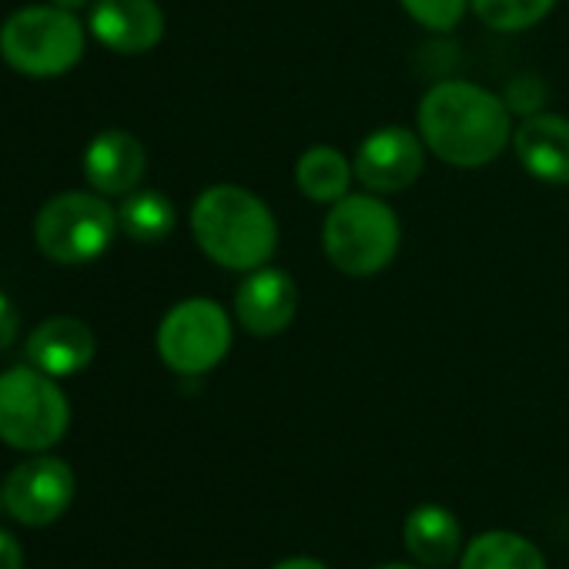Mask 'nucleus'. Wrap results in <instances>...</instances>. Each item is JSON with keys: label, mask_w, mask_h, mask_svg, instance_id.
<instances>
[{"label": "nucleus", "mask_w": 569, "mask_h": 569, "mask_svg": "<svg viewBox=\"0 0 569 569\" xmlns=\"http://www.w3.org/2000/svg\"><path fill=\"white\" fill-rule=\"evenodd\" d=\"M416 124L432 158L459 171L486 168L512 144L506 98L476 81L432 84L419 101Z\"/></svg>", "instance_id": "obj_1"}, {"label": "nucleus", "mask_w": 569, "mask_h": 569, "mask_svg": "<svg viewBox=\"0 0 569 569\" xmlns=\"http://www.w3.org/2000/svg\"><path fill=\"white\" fill-rule=\"evenodd\" d=\"M191 234L204 258L241 274L268 264L278 251L274 211L241 184H208L191 204Z\"/></svg>", "instance_id": "obj_2"}, {"label": "nucleus", "mask_w": 569, "mask_h": 569, "mask_svg": "<svg viewBox=\"0 0 569 569\" xmlns=\"http://www.w3.org/2000/svg\"><path fill=\"white\" fill-rule=\"evenodd\" d=\"M399 244L402 224L382 194L349 191L326 214L322 251L346 278H376L396 261Z\"/></svg>", "instance_id": "obj_3"}, {"label": "nucleus", "mask_w": 569, "mask_h": 569, "mask_svg": "<svg viewBox=\"0 0 569 569\" xmlns=\"http://www.w3.org/2000/svg\"><path fill=\"white\" fill-rule=\"evenodd\" d=\"M88 38L74 11L58 4H31L0 24V58L28 78H61L84 58Z\"/></svg>", "instance_id": "obj_4"}, {"label": "nucleus", "mask_w": 569, "mask_h": 569, "mask_svg": "<svg viewBox=\"0 0 569 569\" xmlns=\"http://www.w3.org/2000/svg\"><path fill=\"white\" fill-rule=\"evenodd\" d=\"M68 426L71 406L54 376L34 366L0 372V442L21 452H48Z\"/></svg>", "instance_id": "obj_5"}, {"label": "nucleus", "mask_w": 569, "mask_h": 569, "mask_svg": "<svg viewBox=\"0 0 569 569\" xmlns=\"http://www.w3.org/2000/svg\"><path fill=\"white\" fill-rule=\"evenodd\" d=\"M118 231V208L98 191L54 194L34 218V244L58 264H88L101 258Z\"/></svg>", "instance_id": "obj_6"}, {"label": "nucleus", "mask_w": 569, "mask_h": 569, "mask_svg": "<svg viewBox=\"0 0 569 569\" xmlns=\"http://www.w3.org/2000/svg\"><path fill=\"white\" fill-rule=\"evenodd\" d=\"M231 316L204 296L171 306L154 336L161 362L184 379H198L218 369L231 352Z\"/></svg>", "instance_id": "obj_7"}, {"label": "nucleus", "mask_w": 569, "mask_h": 569, "mask_svg": "<svg viewBox=\"0 0 569 569\" xmlns=\"http://www.w3.org/2000/svg\"><path fill=\"white\" fill-rule=\"evenodd\" d=\"M74 499V469L48 452H34L4 479V509L31 529L51 526Z\"/></svg>", "instance_id": "obj_8"}, {"label": "nucleus", "mask_w": 569, "mask_h": 569, "mask_svg": "<svg viewBox=\"0 0 569 569\" xmlns=\"http://www.w3.org/2000/svg\"><path fill=\"white\" fill-rule=\"evenodd\" d=\"M426 154L429 148L419 131H409L402 124L376 128L356 148V158H352L356 181L366 191L382 194V198L402 194L419 181L426 168Z\"/></svg>", "instance_id": "obj_9"}, {"label": "nucleus", "mask_w": 569, "mask_h": 569, "mask_svg": "<svg viewBox=\"0 0 569 569\" xmlns=\"http://www.w3.org/2000/svg\"><path fill=\"white\" fill-rule=\"evenodd\" d=\"M299 299V281L268 261L254 271H244L241 284L234 289V319L248 336L274 339L296 322Z\"/></svg>", "instance_id": "obj_10"}, {"label": "nucleus", "mask_w": 569, "mask_h": 569, "mask_svg": "<svg viewBox=\"0 0 569 569\" xmlns=\"http://www.w3.org/2000/svg\"><path fill=\"white\" fill-rule=\"evenodd\" d=\"M164 11L158 0H94L88 31L114 54H148L164 41Z\"/></svg>", "instance_id": "obj_11"}, {"label": "nucleus", "mask_w": 569, "mask_h": 569, "mask_svg": "<svg viewBox=\"0 0 569 569\" xmlns=\"http://www.w3.org/2000/svg\"><path fill=\"white\" fill-rule=\"evenodd\" d=\"M148 171V151L144 144L121 128L101 131L91 138L84 151V178L91 191L104 198H124L131 194Z\"/></svg>", "instance_id": "obj_12"}, {"label": "nucleus", "mask_w": 569, "mask_h": 569, "mask_svg": "<svg viewBox=\"0 0 569 569\" xmlns=\"http://www.w3.org/2000/svg\"><path fill=\"white\" fill-rule=\"evenodd\" d=\"M24 352L34 369H41L54 379H68V376L84 372L94 362L98 339L88 322H81L74 316H54L28 336Z\"/></svg>", "instance_id": "obj_13"}, {"label": "nucleus", "mask_w": 569, "mask_h": 569, "mask_svg": "<svg viewBox=\"0 0 569 569\" xmlns=\"http://www.w3.org/2000/svg\"><path fill=\"white\" fill-rule=\"evenodd\" d=\"M512 151L526 174L542 184H569V118L539 111L512 131Z\"/></svg>", "instance_id": "obj_14"}, {"label": "nucleus", "mask_w": 569, "mask_h": 569, "mask_svg": "<svg viewBox=\"0 0 569 569\" xmlns=\"http://www.w3.org/2000/svg\"><path fill=\"white\" fill-rule=\"evenodd\" d=\"M402 539H406L409 556L429 569L452 566L466 549L459 519L446 506H436V502H422L406 516Z\"/></svg>", "instance_id": "obj_15"}, {"label": "nucleus", "mask_w": 569, "mask_h": 569, "mask_svg": "<svg viewBox=\"0 0 569 569\" xmlns=\"http://www.w3.org/2000/svg\"><path fill=\"white\" fill-rule=\"evenodd\" d=\"M352 181H356L352 161L332 144H316L296 161V184L316 204L332 208L352 191Z\"/></svg>", "instance_id": "obj_16"}, {"label": "nucleus", "mask_w": 569, "mask_h": 569, "mask_svg": "<svg viewBox=\"0 0 569 569\" xmlns=\"http://www.w3.org/2000/svg\"><path fill=\"white\" fill-rule=\"evenodd\" d=\"M459 569H549L539 546L509 529L479 532L459 556Z\"/></svg>", "instance_id": "obj_17"}, {"label": "nucleus", "mask_w": 569, "mask_h": 569, "mask_svg": "<svg viewBox=\"0 0 569 569\" xmlns=\"http://www.w3.org/2000/svg\"><path fill=\"white\" fill-rule=\"evenodd\" d=\"M118 224L121 231L138 241V244H158L164 241L174 224H178V211L174 201L158 191V188H134L131 194H124L121 208H118Z\"/></svg>", "instance_id": "obj_18"}, {"label": "nucleus", "mask_w": 569, "mask_h": 569, "mask_svg": "<svg viewBox=\"0 0 569 569\" xmlns=\"http://www.w3.org/2000/svg\"><path fill=\"white\" fill-rule=\"evenodd\" d=\"M472 14L499 34H519L542 24L559 0H469Z\"/></svg>", "instance_id": "obj_19"}, {"label": "nucleus", "mask_w": 569, "mask_h": 569, "mask_svg": "<svg viewBox=\"0 0 569 569\" xmlns=\"http://www.w3.org/2000/svg\"><path fill=\"white\" fill-rule=\"evenodd\" d=\"M399 8L426 31L449 34L462 24V18L472 11L469 0H399Z\"/></svg>", "instance_id": "obj_20"}, {"label": "nucleus", "mask_w": 569, "mask_h": 569, "mask_svg": "<svg viewBox=\"0 0 569 569\" xmlns=\"http://www.w3.org/2000/svg\"><path fill=\"white\" fill-rule=\"evenodd\" d=\"M506 104H509V111L519 114V118L539 114V111L546 108V88H542V81L532 78V74L512 78L509 88H506Z\"/></svg>", "instance_id": "obj_21"}, {"label": "nucleus", "mask_w": 569, "mask_h": 569, "mask_svg": "<svg viewBox=\"0 0 569 569\" xmlns=\"http://www.w3.org/2000/svg\"><path fill=\"white\" fill-rule=\"evenodd\" d=\"M18 329H21V312L4 292H0V352H8L18 342Z\"/></svg>", "instance_id": "obj_22"}, {"label": "nucleus", "mask_w": 569, "mask_h": 569, "mask_svg": "<svg viewBox=\"0 0 569 569\" xmlns=\"http://www.w3.org/2000/svg\"><path fill=\"white\" fill-rule=\"evenodd\" d=\"M0 569H24V549L4 529H0Z\"/></svg>", "instance_id": "obj_23"}, {"label": "nucleus", "mask_w": 569, "mask_h": 569, "mask_svg": "<svg viewBox=\"0 0 569 569\" xmlns=\"http://www.w3.org/2000/svg\"><path fill=\"white\" fill-rule=\"evenodd\" d=\"M271 569H329V566L322 559H312V556H292V559L274 562Z\"/></svg>", "instance_id": "obj_24"}, {"label": "nucleus", "mask_w": 569, "mask_h": 569, "mask_svg": "<svg viewBox=\"0 0 569 569\" xmlns=\"http://www.w3.org/2000/svg\"><path fill=\"white\" fill-rule=\"evenodd\" d=\"M51 4L64 8V11H81V8H91L94 0H51Z\"/></svg>", "instance_id": "obj_25"}, {"label": "nucleus", "mask_w": 569, "mask_h": 569, "mask_svg": "<svg viewBox=\"0 0 569 569\" xmlns=\"http://www.w3.org/2000/svg\"><path fill=\"white\" fill-rule=\"evenodd\" d=\"M376 569H422V566H409V562H382Z\"/></svg>", "instance_id": "obj_26"}, {"label": "nucleus", "mask_w": 569, "mask_h": 569, "mask_svg": "<svg viewBox=\"0 0 569 569\" xmlns=\"http://www.w3.org/2000/svg\"><path fill=\"white\" fill-rule=\"evenodd\" d=\"M0 506H4V486H0Z\"/></svg>", "instance_id": "obj_27"}]
</instances>
